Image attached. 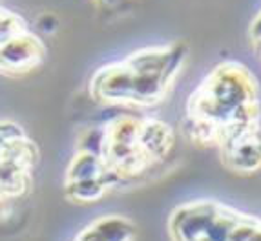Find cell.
Masks as SVG:
<instances>
[{
  "label": "cell",
  "instance_id": "277c9868",
  "mask_svg": "<svg viewBox=\"0 0 261 241\" xmlns=\"http://www.w3.org/2000/svg\"><path fill=\"white\" fill-rule=\"evenodd\" d=\"M143 117L121 115L112 119L102 131L99 157L119 184L139 179L157 167L146 153L141 139Z\"/></svg>",
  "mask_w": 261,
  "mask_h": 241
},
{
  "label": "cell",
  "instance_id": "8992f818",
  "mask_svg": "<svg viewBox=\"0 0 261 241\" xmlns=\"http://www.w3.org/2000/svg\"><path fill=\"white\" fill-rule=\"evenodd\" d=\"M46 57V46L30 30L0 48V73L9 77L26 75L39 68Z\"/></svg>",
  "mask_w": 261,
  "mask_h": 241
},
{
  "label": "cell",
  "instance_id": "ba28073f",
  "mask_svg": "<svg viewBox=\"0 0 261 241\" xmlns=\"http://www.w3.org/2000/svg\"><path fill=\"white\" fill-rule=\"evenodd\" d=\"M108 181L110 186L115 189L119 186L117 179L108 172V168L105 167V163L99 155L90 152H81L79 150L77 155L71 159L70 167L66 170V181L64 184L71 183H83V181Z\"/></svg>",
  "mask_w": 261,
  "mask_h": 241
},
{
  "label": "cell",
  "instance_id": "9c48e42d",
  "mask_svg": "<svg viewBox=\"0 0 261 241\" xmlns=\"http://www.w3.org/2000/svg\"><path fill=\"white\" fill-rule=\"evenodd\" d=\"M108 190H112L108 181H83V183L64 184L66 197L75 203H95L105 196Z\"/></svg>",
  "mask_w": 261,
  "mask_h": 241
},
{
  "label": "cell",
  "instance_id": "30bf717a",
  "mask_svg": "<svg viewBox=\"0 0 261 241\" xmlns=\"http://www.w3.org/2000/svg\"><path fill=\"white\" fill-rule=\"evenodd\" d=\"M248 40H250L254 49H257L261 46V11L250 22V26H248Z\"/></svg>",
  "mask_w": 261,
  "mask_h": 241
},
{
  "label": "cell",
  "instance_id": "5b68a950",
  "mask_svg": "<svg viewBox=\"0 0 261 241\" xmlns=\"http://www.w3.org/2000/svg\"><path fill=\"white\" fill-rule=\"evenodd\" d=\"M219 163L230 174L247 177L261 172V124L240 130L218 145Z\"/></svg>",
  "mask_w": 261,
  "mask_h": 241
},
{
  "label": "cell",
  "instance_id": "52a82bcc",
  "mask_svg": "<svg viewBox=\"0 0 261 241\" xmlns=\"http://www.w3.org/2000/svg\"><path fill=\"white\" fill-rule=\"evenodd\" d=\"M135 225L122 216H105L83 228L75 241H134Z\"/></svg>",
  "mask_w": 261,
  "mask_h": 241
},
{
  "label": "cell",
  "instance_id": "3957f363",
  "mask_svg": "<svg viewBox=\"0 0 261 241\" xmlns=\"http://www.w3.org/2000/svg\"><path fill=\"white\" fill-rule=\"evenodd\" d=\"M257 219L225 203L199 199L170 212L168 234L172 241H247Z\"/></svg>",
  "mask_w": 261,
  "mask_h": 241
},
{
  "label": "cell",
  "instance_id": "8fae6325",
  "mask_svg": "<svg viewBox=\"0 0 261 241\" xmlns=\"http://www.w3.org/2000/svg\"><path fill=\"white\" fill-rule=\"evenodd\" d=\"M247 241H261V219H257L256 227L252 228V232L248 234Z\"/></svg>",
  "mask_w": 261,
  "mask_h": 241
},
{
  "label": "cell",
  "instance_id": "6da1fadb",
  "mask_svg": "<svg viewBox=\"0 0 261 241\" xmlns=\"http://www.w3.org/2000/svg\"><path fill=\"white\" fill-rule=\"evenodd\" d=\"M261 124L259 83L247 66L219 62L187 101L185 128L197 146H216L236 131Z\"/></svg>",
  "mask_w": 261,
  "mask_h": 241
},
{
  "label": "cell",
  "instance_id": "7c38bea8",
  "mask_svg": "<svg viewBox=\"0 0 261 241\" xmlns=\"http://www.w3.org/2000/svg\"><path fill=\"white\" fill-rule=\"evenodd\" d=\"M256 51H257V55H259V57H261V46H259V48L256 49Z\"/></svg>",
  "mask_w": 261,
  "mask_h": 241
},
{
  "label": "cell",
  "instance_id": "7a4b0ae2",
  "mask_svg": "<svg viewBox=\"0 0 261 241\" xmlns=\"http://www.w3.org/2000/svg\"><path fill=\"white\" fill-rule=\"evenodd\" d=\"M190 55L187 42H170L130 53L100 66L90 81V95L100 104L152 108L166 101Z\"/></svg>",
  "mask_w": 261,
  "mask_h": 241
}]
</instances>
